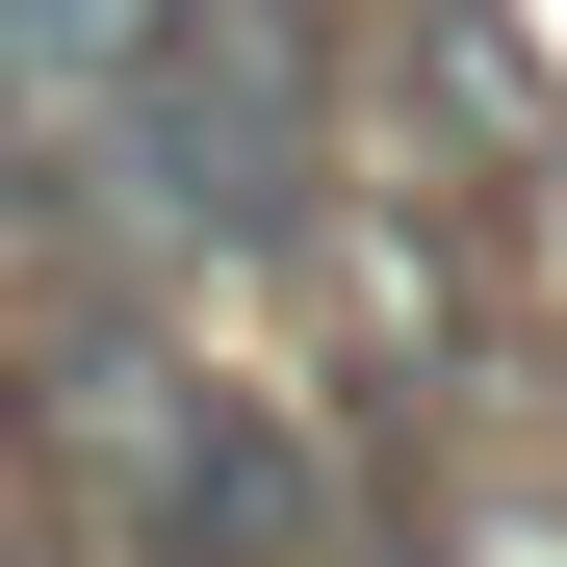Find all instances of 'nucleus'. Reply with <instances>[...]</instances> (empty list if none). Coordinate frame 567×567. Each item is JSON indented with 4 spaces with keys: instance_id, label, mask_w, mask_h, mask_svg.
I'll list each match as a JSON object with an SVG mask.
<instances>
[{
    "instance_id": "f257e3e1",
    "label": "nucleus",
    "mask_w": 567,
    "mask_h": 567,
    "mask_svg": "<svg viewBox=\"0 0 567 567\" xmlns=\"http://www.w3.org/2000/svg\"><path fill=\"white\" fill-rule=\"evenodd\" d=\"M78 181L130 233H284L310 207V0H155L78 104Z\"/></svg>"
},
{
    "instance_id": "f03ea898",
    "label": "nucleus",
    "mask_w": 567,
    "mask_h": 567,
    "mask_svg": "<svg viewBox=\"0 0 567 567\" xmlns=\"http://www.w3.org/2000/svg\"><path fill=\"white\" fill-rule=\"evenodd\" d=\"M104 516L130 567H310V439L233 388H104Z\"/></svg>"
}]
</instances>
